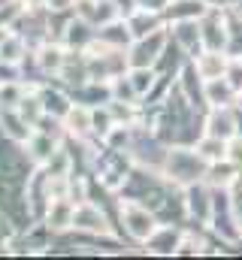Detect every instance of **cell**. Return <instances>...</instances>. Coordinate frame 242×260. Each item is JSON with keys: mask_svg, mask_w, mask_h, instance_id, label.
<instances>
[{"mask_svg": "<svg viewBox=\"0 0 242 260\" xmlns=\"http://www.w3.org/2000/svg\"><path fill=\"white\" fill-rule=\"evenodd\" d=\"M121 221H124L127 233H130L133 239H139V242H148V236L158 230L152 212L142 209V206H136V203H124V206H121Z\"/></svg>", "mask_w": 242, "mask_h": 260, "instance_id": "1", "label": "cell"}, {"mask_svg": "<svg viewBox=\"0 0 242 260\" xmlns=\"http://www.w3.org/2000/svg\"><path fill=\"white\" fill-rule=\"evenodd\" d=\"M73 212H76V203L70 197H55L49 200L46 206V230L49 233H64V230H73Z\"/></svg>", "mask_w": 242, "mask_h": 260, "instance_id": "2", "label": "cell"}, {"mask_svg": "<svg viewBox=\"0 0 242 260\" xmlns=\"http://www.w3.org/2000/svg\"><path fill=\"white\" fill-rule=\"evenodd\" d=\"M67 55H70V49L64 46V43H55L52 37H46L43 43H40V49H37V67H40V73H46V76H58L64 61H67Z\"/></svg>", "mask_w": 242, "mask_h": 260, "instance_id": "3", "label": "cell"}, {"mask_svg": "<svg viewBox=\"0 0 242 260\" xmlns=\"http://www.w3.org/2000/svg\"><path fill=\"white\" fill-rule=\"evenodd\" d=\"M73 230H85V233H109V221L106 215L91 206V203H79L73 212Z\"/></svg>", "mask_w": 242, "mask_h": 260, "instance_id": "4", "label": "cell"}, {"mask_svg": "<svg viewBox=\"0 0 242 260\" xmlns=\"http://www.w3.org/2000/svg\"><path fill=\"white\" fill-rule=\"evenodd\" d=\"M58 148H60L58 136H55V133H43V130H34V133L27 136V142H24V154H27L37 167H43Z\"/></svg>", "mask_w": 242, "mask_h": 260, "instance_id": "5", "label": "cell"}, {"mask_svg": "<svg viewBox=\"0 0 242 260\" xmlns=\"http://www.w3.org/2000/svg\"><path fill=\"white\" fill-rule=\"evenodd\" d=\"M161 46H164V37H161V34L139 37V43H136V46L130 49V55H127V64L130 67H152L155 58H158V52H161Z\"/></svg>", "mask_w": 242, "mask_h": 260, "instance_id": "6", "label": "cell"}, {"mask_svg": "<svg viewBox=\"0 0 242 260\" xmlns=\"http://www.w3.org/2000/svg\"><path fill=\"white\" fill-rule=\"evenodd\" d=\"M94 40H97V37H94V30H91V21L79 18V15H76L73 21H67V30H64V46H67V49L85 52Z\"/></svg>", "mask_w": 242, "mask_h": 260, "instance_id": "7", "label": "cell"}, {"mask_svg": "<svg viewBox=\"0 0 242 260\" xmlns=\"http://www.w3.org/2000/svg\"><path fill=\"white\" fill-rule=\"evenodd\" d=\"M64 127H67L70 136H76V139H82V136L94 133L91 109H88V106H82V103H73V106H70V112L64 115Z\"/></svg>", "mask_w": 242, "mask_h": 260, "instance_id": "8", "label": "cell"}, {"mask_svg": "<svg viewBox=\"0 0 242 260\" xmlns=\"http://www.w3.org/2000/svg\"><path fill=\"white\" fill-rule=\"evenodd\" d=\"M27 55V43L21 34L15 30H6V37L0 40V64L3 67H18Z\"/></svg>", "mask_w": 242, "mask_h": 260, "instance_id": "9", "label": "cell"}, {"mask_svg": "<svg viewBox=\"0 0 242 260\" xmlns=\"http://www.w3.org/2000/svg\"><path fill=\"white\" fill-rule=\"evenodd\" d=\"M37 94H40V100H43V109L49 112V115H55L64 121V115L70 112V106L73 103H67V97L58 94V91H49V88H37Z\"/></svg>", "mask_w": 242, "mask_h": 260, "instance_id": "10", "label": "cell"}, {"mask_svg": "<svg viewBox=\"0 0 242 260\" xmlns=\"http://www.w3.org/2000/svg\"><path fill=\"white\" fill-rule=\"evenodd\" d=\"M158 30V18L155 15H145V9L136 15V18H130V34L133 37H148V34H155Z\"/></svg>", "mask_w": 242, "mask_h": 260, "instance_id": "11", "label": "cell"}, {"mask_svg": "<svg viewBox=\"0 0 242 260\" xmlns=\"http://www.w3.org/2000/svg\"><path fill=\"white\" fill-rule=\"evenodd\" d=\"M197 70H200V73H203L206 79H215V76H218V73L224 70V61H218L215 55H209V58H203V61L197 64Z\"/></svg>", "mask_w": 242, "mask_h": 260, "instance_id": "12", "label": "cell"}, {"mask_svg": "<svg viewBox=\"0 0 242 260\" xmlns=\"http://www.w3.org/2000/svg\"><path fill=\"white\" fill-rule=\"evenodd\" d=\"M200 154H206V157H224V142H221V136H212V139H206L203 145H200Z\"/></svg>", "mask_w": 242, "mask_h": 260, "instance_id": "13", "label": "cell"}, {"mask_svg": "<svg viewBox=\"0 0 242 260\" xmlns=\"http://www.w3.org/2000/svg\"><path fill=\"white\" fill-rule=\"evenodd\" d=\"M9 242H12V224L6 221V215L0 212V251H6L9 248Z\"/></svg>", "mask_w": 242, "mask_h": 260, "instance_id": "14", "label": "cell"}, {"mask_svg": "<svg viewBox=\"0 0 242 260\" xmlns=\"http://www.w3.org/2000/svg\"><path fill=\"white\" fill-rule=\"evenodd\" d=\"M73 3H76V0H46L43 9H46V12H67V9H73Z\"/></svg>", "mask_w": 242, "mask_h": 260, "instance_id": "15", "label": "cell"}]
</instances>
